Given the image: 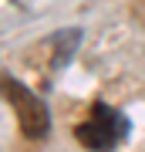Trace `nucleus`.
<instances>
[{
	"label": "nucleus",
	"instance_id": "obj_2",
	"mask_svg": "<svg viewBox=\"0 0 145 152\" xmlns=\"http://www.w3.org/2000/svg\"><path fill=\"white\" fill-rule=\"evenodd\" d=\"M4 91H7V102L10 108L17 112V122H20V132L27 139H44L47 135V108L31 88H24L20 81L7 78L4 81Z\"/></svg>",
	"mask_w": 145,
	"mask_h": 152
},
{
	"label": "nucleus",
	"instance_id": "obj_1",
	"mask_svg": "<svg viewBox=\"0 0 145 152\" xmlns=\"http://www.w3.org/2000/svg\"><path fill=\"white\" fill-rule=\"evenodd\" d=\"M78 142L88 149H115L118 142L128 135V122H125L122 112H115L111 105L98 102L91 112H88V118L78 125Z\"/></svg>",
	"mask_w": 145,
	"mask_h": 152
}]
</instances>
